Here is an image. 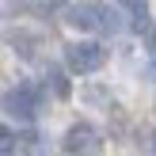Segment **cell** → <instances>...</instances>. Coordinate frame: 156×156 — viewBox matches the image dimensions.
<instances>
[{
	"label": "cell",
	"instance_id": "cell-1",
	"mask_svg": "<svg viewBox=\"0 0 156 156\" xmlns=\"http://www.w3.org/2000/svg\"><path fill=\"white\" fill-rule=\"evenodd\" d=\"M65 61H69L73 73L88 76V73H99V69H103L107 50L99 42H73V46H65Z\"/></svg>",
	"mask_w": 156,
	"mask_h": 156
},
{
	"label": "cell",
	"instance_id": "cell-2",
	"mask_svg": "<svg viewBox=\"0 0 156 156\" xmlns=\"http://www.w3.org/2000/svg\"><path fill=\"white\" fill-rule=\"evenodd\" d=\"M65 152L69 156H99L103 152V137H99L95 126H88V122H76V126L65 129Z\"/></svg>",
	"mask_w": 156,
	"mask_h": 156
},
{
	"label": "cell",
	"instance_id": "cell-3",
	"mask_svg": "<svg viewBox=\"0 0 156 156\" xmlns=\"http://www.w3.org/2000/svg\"><path fill=\"white\" fill-rule=\"evenodd\" d=\"M0 107H4V114H8V118L30 122V118H34V111H38V95H34L30 88H12V91H4Z\"/></svg>",
	"mask_w": 156,
	"mask_h": 156
},
{
	"label": "cell",
	"instance_id": "cell-4",
	"mask_svg": "<svg viewBox=\"0 0 156 156\" xmlns=\"http://www.w3.org/2000/svg\"><path fill=\"white\" fill-rule=\"evenodd\" d=\"M69 27H76V30H95V27H103V8L99 4H73L69 8Z\"/></svg>",
	"mask_w": 156,
	"mask_h": 156
},
{
	"label": "cell",
	"instance_id": "cell-5",
	"mask_svg": "<svg viewBox=\"0 0 156 156\" xmlns=\"http://www.w3.org/2000/svg\"><path fill=\"white\" fill-rule=\"evenodd\" d=\"M122 12H129V27H133V30H149V4H122Z\"/></svg>",
	"mask_w": 156,
	"mask_h": 156
},
{
	"label": "cell",
	"instance_id": "cell-6",
	"mask_svg": "<svg viewBox=\"0 0 156 156\" xmlns=\"http://www.w3.org/2000/svg\"><path fill=\"white\" fill-rule=\"evenodd\" d=\"M46 88H53L57 99H69V80H65L61 69H50V73H46Z\"/></svg>",
	"mask_w": 156,
	"mask_h": 156
},
{
	"label": "cell",
	"instance_id": "cell-7",
	"mask_svg": "<svg viewBox=\"0 0 156 156\" xmlns=\"http://www.w3.org/2000/svg\"><path fill=\"white\" fill-rule=\"evenodd\" d=\"M12 149H15V133L8 126H0V156H8Z\"/></svg>",
	"mask_w": 156,
	"mask_h": 156
},
{
	"label": "cell",
	"instance_id": "cell-8",
	"mask_svg": "<svg viewBox=\"0 0 156 156\" xmlns=\"http://www.w3.org/2000/svg\"><path fill=\"white\" fill-rule=\"evenodd\" d=\"M152 152H156V133H152Z\"/></svg>",
	"mask_w": 156,
	"mask_h": 156
},
{
	"label": "cell",
	"instance_id": "cell-9",
	"mask_svg": "<svg viewBox=\"0 0 156 156\" xmlns=\"http://www.w3.org/2000/svg\"><path fill=\"white\" fill-rule=\"evenodd\" d=\"M152 50H156V38H152Z\"/></svg>",
	"mask_w": 156,
	"mask_h": 156
}]
</instances>
